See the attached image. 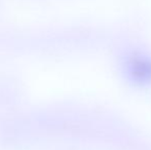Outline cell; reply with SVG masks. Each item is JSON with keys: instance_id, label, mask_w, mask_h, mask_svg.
<instances>
[{"instance_id": "cell-1", "label": "cell", "mask_w": 151, "mask_h": 150, "mask_svg": "<svg viewBox=\"0 0 151 150\" xmlns=\"http://www.w3.org/2000/svg\"><path fill=\"white\" fill-rule=\"evenodd\" d=\"M123 75L129 82L137 86L151 84V56L134 52L127 56L122 65Z\"/></svg>"}]
</instances>
